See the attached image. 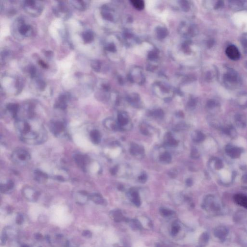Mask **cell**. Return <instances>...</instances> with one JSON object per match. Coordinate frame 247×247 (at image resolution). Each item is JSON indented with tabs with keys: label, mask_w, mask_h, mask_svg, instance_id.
Segmentation results:
<instances>
[{
	"label": "cell",
	"mask_w": 247,
	"mask_h": 247,
	"mask_svg": "<svg viewBox=\"0 0 247 247\" xmlns=\"http://www.w3.org/2000/svg\"><path fill=\"white\" fill-rule=\"evenodd\" d=\"M15 128L21 141L29 144H43L47 139V132L44 125L35 117H18Z\"/></svg>",
	"instance_id": "cell-1"
},
{
	"label": "cell",
	"mask_w": 247,
	"mask_h": 247,
	"mask_svg": "<svg viewBox=\"0 0 247 247\" xmlns=\"http://www.w3.org/2000/svg\"><path fill=\"white\" fill-rule=\"evenodd\" d=\"M223 82L227 89H235L241 84V80L238 73L235 70L227 68L223 74Z\"/></svg>",
	"instance_id": "cell-2"
},
{
	"label": "cell",
	"mask_w": 247,
	"mask_h": 247,
	"mask_svg": "<svg viewBox=\"0 0 247 247\" xmlns=\"http://www.w3.org/2000/svg\"><path fill=\"white\" fill-rule=\"evenodd\" d=\"M11 159L12 161L17 165L24 166L30 161L31 155L26 150L18 149L12 152Z\"/></svg>",
	"instance_id": "cell-3"
},
{
	"label": "cell",
	"mask_w": 247,
	"mask_h": 247,
	"mask_svg": "<svg viewBox=\"0 0 247 247\" xmlns=\"http://www.w3.org/2000/svg\"><path fill=\"white\" fill-rule=\"evenodd\" d=\"M49 128L55 136L60 137L65 133L66 125L62 120H53L50 122Z\"/></svg>",
	"instance_id": "cell-4"
},
{
	"label": "cell",
	"mask_w": 247,
	"mask_h": 247,
	"mask_svg": "<svg viewBox=\"0 0 247 247\" xmlns=\"http://www.w3.org/2000/svg\"><path fill=\"white\" fill-rule=\"evenodd\" d=\"M41 1H26L24 4L25 9L30 15H38L42 11L43 6Z\"/></svg>",
	"instance_id": "cell-5"
},
{
	"label": "cell",
	"mask_w": 247,
	"mask_h": 247,
	"mask_svg": "<svg viewBox=\"0 0 247 247\" xmlns=\"http://www.w3.org/2000/svg\"><path fill=\"white\" fill-rule=\"evenodd\" d=\"M73 159L80 168L84 172H87V167L90 164L89 158L88 156L81 153H77L74 155Z\"/></svg>",
	"instance_id": "cell-6"
},
{
	"label": "cell",
	"mask_w": 247,
	"mask_h": 247,
	"mask_svg": "<svg viewBox=\"0 0 247 247\" xmlns=\"http://www.w3.org/2000/svg\"><path fill=\"white\" fill-rule=\"evenodd\" d=\"M117 122L119 125L120 130L126 129V128L131 126L129 117L125 113H119L117 117Z\"/></svg>",
	"instance_id": "cell-7"
},
{
	"label": "cell",
	"mask_w": 247,
	"mask_h": 247,
	"mask_svg": "<svg viewBox=\"0 0 247 247\" xmlns=\"http://www.w3.org/2000/svg\"><path fill=\"white\" fill-rule=\"evenodd\" d=\"M225 53L230 59L234 61L240 59V53L238 48L235 45H230L225 50Z\"/></svg>",
	"instance_id": "cell-8"
},
{
	"label": "cell",
	"mask_w": 247,
	"mask_h": 247,
	"mask_svg": "<svg viewBox=\"0 0 247 247\" xmlns=\"http://www.w3.org/2000/svg\"><path fill=\"white\" fill-rule=\"evenodd\" d=\"M18 30L19 33L24 36H31L33 33L32 27L30 25L25 23L24 21L22 19L20 20Z\"/></svg>",
	"instance_id": "cell-9"
},
{
	"label": "cell",
	"mask_w": 247,
	"mask_h": 247,
	"mask_svg": "<svg viewBox=\"0 0 247 247\" xmlns=\"http://www.w3.org/2000/svg\"><path fill=\"white\" fill-rule=\"evenodd\" d=\"M23 195L28 199L35 201L39 197V193L32 187H26L23 188Z\"/></svg>",
	"instance_id": "cell-10"
},
{
	"label": "cell",
	"mask_w": 247,
	"mask_h": 247,
	"mask_svg": "<svg viewBox=\"0 0 247 247\" xmlns=\"http://www.w3.org/2000/svg\"><path fill=\"white\" fill-rule=\"evenodd\" d=\"M69 99V96L66 94H63L60 95L56 102L55 107L61 110H65L67 107L68 102Z\"/></svg>",
	"instance_id": "cell-11"
},
{
	"label": "cell",
	"mask_w": 247,
	"mask_h": 247,
	"mask_svg": "<svg viewBox=\"0 0 247 247\" xmlns=\"http://www.w3.org/2000/svg\"><path fill=\"white\" fill-rule=\"evenodd\" d=\"M129 151L133 156L138 158H141V156H144V148L142 146L135 143H132L131 144Z\"/></svg>",
	"instance_id": "cell-12"
},
{
	"label": "cell",
	"mask_w": 247,
	"mask_h": 247,
	"mask_svg": "<svg viewBox=\"0 0 247 247\" xmlns=\"http://www.w3.org/2000/svg\"><path fill=\"white\" fill-rule=\"evenodd\" d=\"M225 151L227 154L232 158H239L243 152L242 149L240 148L235 147L230 145H227L225 149Z\"/></svg>",
	"instance_id": "cell-13"
},
{
	"label": "cell",
	"mask_w": 247,
	"mask_h": 247,
	"mask_svg": "<svg viewBox=\"0 0 247 247\" xmlns=\"http://www.w3.org/2000/svg\"><path fill=\"white\" fill-rule=\"evenodd\" d=\"M103 125L104 127L109 130L113 131L120 130V128L117 121L112 118H107L104 121Z\"/></svg>",
	"instance_id": "cell-14"
},
{
	"label": "cell",
	"mask_w": 247,
	"mask_h": 247,
	"mask_svg": "<svg viewBox=\"0 0 247 247\" xmlns=\"http://www.w3.org/2000/svg\"><path fill=\"white\" fill-rule=\"evenodd\" d=\"M34 178L39 183H44L48 180V175L46 173L41 170H35L34 172Z\"/></svg>",
	"instance_id": "cell-15"
},
{
	"label": "cell",
	"mask_w": 247,
	"mask_h": 247,
	"mask_svg": "<svg viewBox=\"0 0 247 247\" xmlns=\"http://www.w3.org/2000/svg\"><path fill=\"white\" fill-rule=\"evenodd\" d=\"M7 109L13 118H17L19 111V105L16 103H9L7 105Z\"/></svg>",
	"instance_id": "cell-16"
},
{
	"label": "cell",
	"mask_w": 247,
	"mask_h": 247,
	"mask_svg": "<svg viewBox=\"0 0 247 247\" xmlns=\"http://www.w3.org/2000/svg\"><path fill=\"white\" fill-rule=\"evenodd\" d=\"M14 183L13 181L11 180H7L1 183L0 190L3 193H7L14 189Z\"/></svg>",
	"instance_id": "cell-17"
},
{
	"label": "cell",
	"mask_w": 247,
	"mask_h": 247,
	"mask_svg": "<svg viewBox=\"0 0 247 247\" xmlns=\"http://www.w3.org/2000/svg\"><path fill=\"white\" fill-rule=\"evenodd\" d=\"M90 138L95 144H98L101 141V134L99 130L93 129L89 133Z\"/></svg>",
	"instance_id": "cell-18"
},
{
	"label": "cell",
	"mask_w": 247,
	"mask_h": 247,
	"mask_svg": "<svg viewBox=\"0 0 247 247\" xmlns=\"http://www.w3.org/2000/svg\"><path fill=\"white\" fill-rule=\"evenodd\" d=\"M164 143L167 146L170 147H176L178 144V141L173 138L170 133H168L166 135Z\"/></svg>",
	"instance_id": "cell-19"
},
{
	"label": "cell",
	"mask_w": 247,
	"mask_h": 247,
	"mask_svg": "<svg viewBox=\"0 0 247 247\" xmlns=\"http://www.w3.org/2000/svg\"><path fill=\"white\" fill-rule=\"evenodd\" d=\"M235 201L238 205L247 209V196L242 194H237L235 196Z\"/></svg>",
	"instance_id": "cell-20"
},
{
	"label": "cell",
	"mask_w": 247,
	"mask_h": 247,
	"mask_svg": "<svg viewBox=\"0 0 247 247\" xmlns=\"http://www.w3.org/2000/svg\"><path fill=\"white\" fill-rule=\"evenodd\" d=\"M129 193L132 198V201L133 203L137 206H139L141 205V200L138 192H137L136 190L132 188L131 189L130 191H129Z\"/></svg>",
	"instance_id": "cell-21"
},
{
	"label": "cell",
	"mask_w": 247,
	"mask_h": 247,
	"mask_svg": "<svg viewBox=\"0 0 247 247\" xmlns=\"http://www.w3.org/2000/svg\"><path fill=\"white\" fill-rule=\"evenodd\" d=\"M88 1H70L72 5L80 10H85L87 7V4H86Z\"/></svg>",
	"instance_id": "cell-22"
},
{
	"label": "cell",
	"mask_w": 247,
	"mask_h": 247,
	"mask_svg": "<svg viewBox=\"0 0 247 247\" xmlns=\"http://www.w3.org/2000/svg\"><path fill=\"white\" fill-rule=\"evenodd\" d=\"M192 139L196 142H202L205 140V136L199 131H196L192 134Z\"/></svg>",
	"instance_id": "cell-23"
},
{
	"label": "cell",
	"mask_w": 247,
	"mask_h": 247,
	"mask_svg": "<svg viewBox=\"0 0 247 247\" xmlns=\"http://www.w3.org/2000/svg\"><path fill=\"white\" fill-rule=\"evenodd\" d=\"M237 102L239 105L242 107H247V93L240 94L237 97Z\"/></svg>",
	"instance_id": "cell-24"
},
{
	"label": "cell",
	"mask_w": 247,
	"mask_h": 247,
	"mask_svg": "<svg viewBox=\"0 0 247 247\" xmlns=\"http://www.w3.org/2000/svg\"><path fill=\"white\" fill-rule=\"evenodd\" d=\"M82 38L86 43L91 42L93 39L94 35L92 32L91 31H86L82 34Z\"/></svg>",
	"instance_id": "cell-25"
},
{
	"label": "cell",
	"mask_w": 247,
	"mask_h": 247,
	"mask_svg": "<svg viewBox=\"0 0 247 247\" xmlns=\"http://www.w3.org/2000/svg\"><path fill=\"white\" fill-rule=\"evenodd\" d=\"M89 199L92 200L94 202L99 204H103L105 203V200L103 199V196L99 193H93L90 195Z\"/></svg>",
	"instance_id": "cell-26"
},
{
	"label": "cell",
	"mask_w": 247,
	"mask_h": 247,
	"mask_svg": "<svg viewBox=\"0 0 247 247\" xmlns=\"http://www.w3.org/2000/svg\"><path fill=\"white\" fill-rule=\"evenodd\" d=\"M235 121L237 125L240 128H244L246 125V120L242 115L237 114L235 117Z\"/></svg>",
	"instance_id": "cell-27"
},
{
	"label": "cell",
	"mask_w": 247,
	"mask_h": 247,
	"mask_svg": "<svg viewBox=\"0 0 247 247\" xmlns=\"http://www.w3.org/2000/svg\"><path fill=\"white\" fill-rule=\"evenodd\" d=\"M159 160L163 163H169L172 161V156L169 152H165L160 155L159 156Z\"/></svg>",
	"instance_id": "cell-28"
},
{
	"label": "cell",
	"mask_w": 247,
	"mask_h": 247,
	"mask_svg": "<svg viewBox=\"0 0 247 247\" xmlns=\"http://www.w3.org/2000/svg\"><path fill=\"white\" fill-rule=\"evenodd\" d=\"M230 7L235 9H240L244 7V3L242 1H230Z\"/></svg>",
	"instance_id": "cell-29"
},
{
	"label": "cell",
	"mask_w": 247,
	"mask_h": 247,
	"mask_svg": "<svg viewBox=\"0 0 247 247\" xmlns=\"http://www.w3.org/2000/svg\"><path fill=\"white\" fill-rule=\"evenodd\" d=\"M131 2L133 4V6L139 10H141L144 8V1H133Z\"/></svg>",
	"instance_id": "cell-30"
},
{
	"label": "cell",
	"mask_w": 247,
	"mask_h": 247,
	"mask_svg": "<svg viewBox=\"0 0 247 247\" xmlns=\"http://www.w3.org/2000/svg\"><path fill=\"white\" fill-rule=\"evenodd\" d=\"M191 158L194 159L199 158L200 156V154L199 151L196 148H193L191 152Z\"/></svg>",
	"instance_id": "cell-31"
},
{
	"label": "cell",
	"mask_w": 247,
	"mask_h": 247,
	"mask_svg": "<svg viewBox=\"0 0 247 247\" xmlns=\"http://www.w3.org/2000/svg\"><path fill=\"white\" fill-rule=\"evenodd\" d=\"M164 113L161 110H158L152 112V115L155 117L158 118H162L164 117Z\"/></svg>",
	"instance_id": "cell-32"
},
{
	"label": "cell",
	"mask_w": 247,
	"mask_h": 247,
	"mask_svg": "<svg viewBox=\"0 0 247 247\" xmlns=\"http://www.w3.org/2000/svg\"><path fill=\"white\" fill-rule=\"evenodd\" d=\"M224 5V2L222 1H214V4L213 5V8L215 10L220 9L223 7Z\"/></svg>",
	"instance_id": "cell-33"
},
{
	"label": "cell",
	"mask_w": 247,
	"mask_h": 247,
	"mask_svg": "<svg viewBox=\"0 0 247 247\" xmlns=\"http://www.w3.org/2000/svg\"><path fill=\"white\" fill-rule=\"evenodd\" d=\"M241 43L245 50L247 52V34L243 35L241 38Z\"/></svg>",
	"instance_id": "cell-34"
},
{
	"label": "cell",
	"mask_w": 247,
	"mask_h": 247,
	"mask_svg": "<svg viewBox=\"0 0 247 247\" xmlns=\"http://www.w3.org/2000/svg\"><path fill=\"white\" fill-rule=\"evenodd\" d=\"M218 105V103L215 100H210L207 103V106L210 109L216 107Z\"/></svg>",
	"instance_id": "cell-35"
},
{
	"label": "cell",
	"mask_w": 247,
	"mask_h": 247,
	"mask_svg": "<svg viewBox=\"0 0 247 247\" xmlns=\"http://www.w3.org/2000/svg\"><path fill=\"white\" fill-rule=\"evenodd\" d=\"M29 73H30V75L32 78L34 77L36 75L37 71L36 68L33 66H31L30 68H29Z\"/></svg>",
	"instance_id": "cell-36"
},
{
	"label": "cell",
	"mask_w": 247,
	"mask_h": 247,
	"mask_svg": "<svg viewBox=\"0 0 247 247\" xmlns=\"http://www.w3.org/2000/svg\"><path fill=\"white\" fill-rule=\"evenodd\" d=\"M100 63L97 61H94L91 63V66L93 69L96 71H97L100 69Z\"/></svg>",
	"instance_id": "cell-37"
},
{
	"label": "cell",
	"mask_w": 247,
	"mask_h": 247,
	"mask_svg": "<svg viewBox=\"0 0 247 247\" xmlns=\"http://www.w3.org/2000/svg\"><path fill=\"white\" fill-rule=\"evenodd\" d=\"M186 127V125L185 124V123H180L176 126L174 130L175 131L182 130L185 129Z\"/></svg>",
	"instance_id": "cell-38"
},
{
	"label": "cell",
	"mask_w": 247,
	"mask_h": 247,
	"mask_svg": "<svg viewBox=\"0 0 247 247\" xmlns=\"http://www.w3.org/2000/svg\"><path fill=\"white\" fill-rule=\"evenodd\" d=\"M147 180V176L145 173L142 174L138 177V180L141 183H144Z\"/></svg>",
	"instance_id": "cell-39"
},
{
	"label": "cell",
	"mask_w": 247,
	"mask_h": 247,
	"mask_svg": "<svg viewBox=\"0 0 247 247\" xmlns=\"http://www.w3.org/2000/svg\"><path fill=\"white\" fill-rule=\"evenodd\" d=\"M223 162H222L221 160L220 159H217L216 163H215L216 169H220L221 168H223Z\"/></svg>",
	"instance_id": "cell-40"
},
{
	"label": "cell",
	"mask_w": 247,
	"mask_h": 247,
	"mask_svg": "<svg viewBox=\"0 0 247 247\" xmlns=\"http://www.w3.org/2000/svg\"><path fill=\"white\" fill-rule=\"evenodd\" d=\"M161 213L163 215L165 216H169L172 214V212L171 210L165 209H162L161 210Z\"/></svg>",
	"instance_id": "cell-41"
},
{
	"label": "cell",
	"mask_w": 247,
	"mask_h": 247,
	"mask_svg": "<svg viewBox=\"0 0 247 247\" xmlns=\"http://www.w3.org/2000/svg\"><path fill=\"white\" fill-rule=\"evenodd\" d=\"M141 132L143 134L145 135H147L149 134V131L148 130V128L146 127V125H141Z\"/></svg>",
	"instance_id": "cell-42"
},
{
	"label": "cell",
	"mask_w": 247,
	"mask_h": 247,
	"mask_svg": "<svg viewBox=\"0 0 247 247\" xmlns=\"http://www.w3.org/2000/svg\"><path fill=\"white\" fill-rule=\"evenodd\" d=\"M179 230V227L178 225H175L173 226L172 229V234L173 235L176 234Z\"/></svg>",
	"instance_id": "cell-43"
},
{
	"label": "cell",
	"mask_w": 247,
	"mask_h": 247,
	"mask_svg": "<svg viewBox=\"0 0 247 247\" xmlns=\"http://www.w3.org/2000/svg\"><path fill=\"white\" fill-rule=\"evenodd\" d=\"M118 166H114V168H112L111 170V174L114 175H116L117 172H118Z\"/></svg>",
	"instance_id": "cell-44"
},
{
	"label": "cell",
	"mask_w": 247,
	"mask_h": 247,
	"mask_svg": "<svg viewBox=\"0 0 247 247\" xmlns=\"http://www.w3.org/2000/svg\"><path fill=\"white\" fill-rule=\"evenodd\" d=\"M39 65H40L43 68H45V69L48 68V65L46 64V63L43 62L42 60H39Z\"/></svg>",
	"instance_id": "cell-45"
},
{
	"label": "cell",
	"mask_w": 247,
	"mask_h": 247,
	"mask_svg": "<svg viewBox=\"0 0 247 247\" xmlns=\"http://www.w3.org/2000/svg\"><path fill=\"white\" fill-rule=\"evenodd\" d=\"M186 185L188 186H191L193 185V180H192L190 178H189L188 179L186 180Z\"/></svg>",
	"instance_id": "cell-46"
},
{
	"label": "cell",
	"mask_w": 247,
	"mask_h": 247,
	"mask_svg": "<svg viewBox=\"0 0 247 247\" xmlns=\"http://www.w3.org/2000/svg\"><path fill=\"white\" fill-rule=\"evenodd\" d=\"M169 174L170 177H172V178H174L177 175V172H176V170H172V172H169Z\"/></svg>",
	"instance_id": "cell-47"
},
{
	"label": "cell",
	"mask_w": 247,
	"mask_h": 247,
	"mask_svg": "<svg viewBox=\"0 0 247 247\" xmlns=\"http://www.w3.org/2000/svg\"><path fill=\"white\" fill-rule=\"evenodd\" d=\"M22 220H23V219L21 216H18V217H17V222L18 224H20L22 223Z\"/></svg>",
	"instance_id": "cell-48"
},
{
	"label": "cell",
	"mask_w": 247,
	"mask_h": 247,
	"mask_svg": "<svg viewBox=\"0 0 247 247\" xmlns=\"http://www.w3.org/2000/svg\"><path fill=\"white\" fill-rule=\"evenodd\" d=\"M242 181L244 183H247V174H245L242 177Z\"/></svg>",
	"instance_id": "cell-49"
},
{
	"label": "cell",
	"mask_w": 247,
	"mask_h": 247,
	"mask_svg": "<svg viewBox=\"0 0 247 247\" xmlns=\"http://www.w3.org/2000/svg\"><path fill=\"white\" fill-rule=\"evenodd\" d=\"M84 235L85 236H91V233L89 231H85L84 232Z\"/></svg>",
	"instance_id": "cell-50"
}]
</instances>
